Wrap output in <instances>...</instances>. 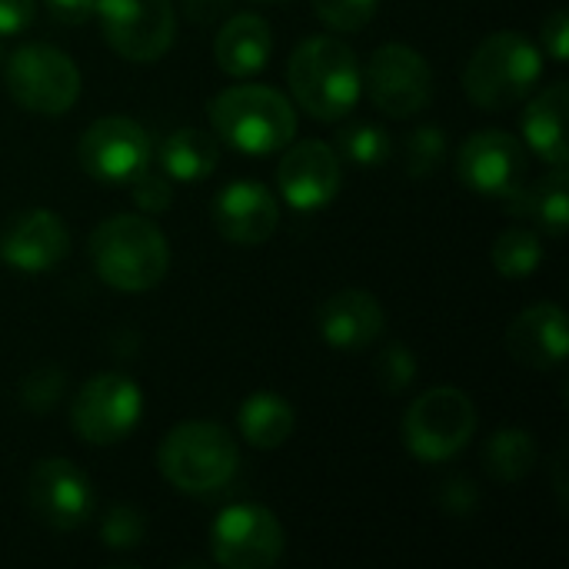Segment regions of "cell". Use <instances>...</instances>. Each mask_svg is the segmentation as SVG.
<instances>
[{"label":"cell","mask_w":569,"mask_h":569,"mask_svg":"<svg viewBox=\"0 0 569 569\" xmlns=\"http://www.w3.org/2000/svg\"><path fill=\"white\" fill-rule=\"evenodd\" d=\"M87 250L93 273L120 293L153 290L170 270L167 237L157 223L137 213H113L97 223Z\"/></svg>","instance_id":"1"},{"label":"cell","mask_w":569,"mask_h":569,"mask_svg":"<svg viewBox=\"0 0 569 569\" xmlns=\"http://www.w3.org/2000/svg\"><path fill=\"white\" fill-rule=\"evenodd\" d=\"M287 83L293 100L313 120L350 117L363 93V67L350 43L340 37H310L303 40L287 63Z\"/></svg>","instance_id":"2"},{"label":"cell","mask_w":569,"mask_h":569,"mask_svg":"<svg viewBox=\"0 0 569 569\" xmlns=\"http://www.w3.org/2000/svg\"><path fill=\"white\" fill-rule=\"evenodd\" d=\"M213 137L240 153L267 157L293 143L297 110L293 103L263 83H240L210 100Z\"/></svg>","instance_id":"3"},{"label":"cell","mask_w":569,"mask_h":569,"mask_svg":"<svg viewBox=\"0 0 569 569\" xmlns=\"http://www.w3.org/2000/svg\"><path fill=\"white\" fill-rule=\"evenodd\" d=\"M543 77L540 47L520 30L490 33L463 67V90L483 110H507L527 100Z\"/></svg>","instance_id":"4"},{"label":"cell","mask_w":569,"mask_h":569,"mask_svg":"<svg viewBox=\"0 0 569 569\" xmlns=\"http://www.w3.org/2000/svg\"><path fill=\"white\" fill-rule=\"evenodd\" d=\"M157 467L173 490L197 497L223 490L233 480L240 467V450L220 423L190 420L163 437L157 450Z\"/></svg>","instance_id":"5"},{"label":"cell","mask_w":569,"mask_h":569,"mask_svg":"<svg viewBox=\"0 0 569 569\" xmlns=\"http://www.w3.org/2000/svg\"><path fill=\"white\" fill-rule=\"evenodd\" d=\"M477 433V407L457 387L420 393L403 417V443L420 463L453 460Z\"/></svg>","instance_id":"6"},{"label":"cell","mask_w":569,"mask_h":569,"mask_svg":"<svg viewBox=\"0 0 569 569\" xmlns=\"http://www.w3.org/2000/svg\"><path fill=\"white\" fill-rule=\"evenodd\" d=\"M3 83L23 110L40 117H60L80 97L77 63L50 43L17 47L3 67Z\"/></svg>","instance_id":"7"},{"label":"cell","mask_w":569,"mask_h":569,"mask_svg":"<svg viewBox=\"0 0 569 569\" xmlns=\"http://www.w3.org/2000/svg\"><path fill=\"white\" fill-rule=\"evenodd\" d=\"M143 417V393L127 373H97L80 387L70 407L73 433L93 447H113L133 433Z\"/></svg>","instance_id":"8"},{"label":"cell","mask_w":569,"mask_h":569,"mask_svg":"<svg viewBox=\"0 0 569 569\" xmlns=\"http://www.w3.org/2000/svg\"><path fill=\"white\" fill-rule=\"evenodd\" d=\"M100 30L107 47L130 63L160 60L177 30V13L170 0H97Z\"/></svg>","instance_id":"9"},{"label":"cell","mask_w":569,"mask_h":569,"mask_svg":"<svg viewBox=\"0 0 569 569\" xmlns=\"http://www.w3.org/2000/svg\"><path fill=\"white\" fill-rule=\"evenodd\" d=\"M287 547L283 523L260 503H233L210 527L213 563L227 569H267Z\"/></svg>","instance_id":"10"},{"label":"cell","mask_w":569,"mask_h":569,"mask_svg":"<svg viewBox=\"0 0 569 569\" xmlns=\"http://www.w3.org/2000/svg\"><path fill=\"white\" fill-rule=\"evenodd\" d=\"M363 87L377 110L403 120V117H413L430 107L433 70L420 50H413L407 43H383L373 50V57L363 70Z\"/></svg>","instance_id":"11"},{"label":"cell","mask_w":569,"mask_h":569,"mask_svg":"<svg viewBox=\"0 0 569 569\" xmlns=\"http://www.w3.org/2000/svg\"><path fill=\"white\" fill-rule=\"evenodd\" d=\"M457 177L480 197L520 203L527 177V150L507 130H477L457 153Z\"/></svg>","instance_id":"12"},{"label":"cell","mask_w":569,"mask_h":569,"mask_svg":"<svg viewBox=\"0 0 569 569\" xmlns=\"http://www.w3.org/2000/svg\"><path fill=\"white\" fill-rule=\"evenodd\" d=\"M80 167L103 183H130L150 160L147 130L120 113L93 120L77 143Z\"/></svg>","instance_id":"13"},{"label":"cell","mask_w":569,"mask_h":569,"mask_svg":"<svg viewBox=\"0 0 569 569\" xmlns=\"http://www.w3.org/2000/svg\"><path fill=\"white\" fill-rule=\"evenodd\" d=\"M27 500L33 517L57 533L80 530L93 513V487L87 473L63 457H47L30 470Z\"/></svg>","instance_id":"14"},{"label":"cell","mask_w":569,"mask_h":569,"mask_svg":"<svg viewBox=\"0 0 569 569\" xmlns=\"http://www.w3.org/2000/svg\"><path fill=\"white\" fill-rule=\"evenodd\" d=\"M287 153L277 167V187L293 210H320L333 203L343 183L340 153L327 140H303L287 143Z\"/></svg>","instance_id":"15"},{"label":"cell","mask_w":569,"mask_h":569,"mask_svg":"<svg viewBox=\"0 0 569 569\" xmlns=\"http://www.w3.org/2000/svg\"><path fill=\"white\" fill-rule=\"evenodd\" d=\"M213 227L237 247H260L280 227V203L257 180H233L213 200Z\"/></svg>","instance_id":"16"},{"label":"cell","mask_w":569,"mask_h":569,"mask_svg":"<svg viewBox=\"0 0 569 569\" xmlns=\"http://www.w3.org/2000/svg\"><path fill=\"white\" fill-rule=\"evenodd\" d=\"M70 253V233L53 210H23L0 233V257L20 273H47Z\"/></svg>","instance_id":"17"},{"label":"cell","mask_w":569,"mask_h":569,"mask_svg":"<svg viewBox=\"0 0 569 569\" xmlns=\"http://www.w3.org/2000/svg\"><path fill=\"white\" fill-rule=\"evenodd\" d=\"M317 330L327 347L363 350L377 343L387 330L383 303L367 290H340L327 297L317 310Z\"/></svg>","instance_id":"18"},{"label":"cell","mask_w":569,"mask_h":569,"mask_svg":"<svg viewBox=\"0 0 569 569\" xmlns=\"http://www.w3.org/2000/svg\"><path fill=\"white\" fill-rule=\"evenodd\" d=\"M507 350L530 370H553L567 363L569 323L563 307L537 303L523 310L507 330Z\"/></svg>","instance_id":"19"},{"label":"cell","mask_w":569,"mask_h":569,"mask_svg":"<svg viewBox=\"0 0 569 569\" xmlns=\"http://www.w3.org/2000/svg\"><path fill=\"white\" fill-rule=\"evenodd\" d=\"M213 57L230 77H253L273 57V30L260 13H233L213 40Z\"/></svg>","instance_id":"20"},{"label":"cell","mask_w":569,"mask_h":569,"mask_svg":"<svg viewBox=\"0 0 569 569\" xmlns=\"http://www.w3.org/2000/svg\"><path fill=\"white\" fill-rule=\"evenodd\" d=\"M567 107L569 87L560 80V83H550V87L537 90L533 100L523 110V140L550 167H567L569 160Z\"/></svg>","instance_id":"21"},{"label":"cell","mask_w":569,"mask_h":569,"mask_svg":"<svg viewBox=\"0 0 569 569\" xmlns=\"http://www.w3.org/2000/svg\"><path fill=\"white\" fill-rule=\"evenodd\" d=\"M220 163V140L200 127H180L160 143V167L170 180H207Z\"/></svg>","instance_id":"22"},{"label":"cell","mask_w":569,"mask_h":569,"mask_svg":"<svg viewBox=\"0 0 569 569\" xmlns=\"http://www.w3.org/2000/svg\"><path fill=\"white\" fill-rule=\"evenodd\" d=\"M237 423H240V437L257 447V450H277L283 447L293 430H297V413L290 407V400H283L280 393H253L240 403V413H237Z\"/></svg>","instance_id":"23"},{"label":"cell","mask_w":569,"mask_h":569,"mask_svg":"<svg viewBox=\"0 0 569 569\" xmlns=\"http://www.w3.org/2000/svg\"><path fill=\"white\" fill-rule=\"evenodd\" d=\"M483 463H487V473L493 480L520 483L537 467V440H533V433L523 430V427L497 430L483 447Z\"/></svg>","instance_id":"24"},{"label":"cell","mask_w":569,"mask_h":569,"mask_svg":"<svg viewBox=\"0 0 569 569\" xmlns=\"http://www.w3.org/2000/svg\"><path fill=\"white\" fill-rule=\"evenodd\" d=\"M520 207L527 213H533L540 220V227L553 237H563L569 227V173L567 167H553L537 187L533 193L523 190Z\"/></svg>","instance_id":"25"},{"label":"cell","mask_w":569,"mask_h":569,"mask_svg":"<svg viewBox=\"0 0 569 569\" xmlns=\"http://www.w3.org/2000/svg\"><path fill=\"white\" fill-rule=\"evenodd\" d=\"M493 267L507 280H527L540 263H543V243L533 230L527 227H510L497 237L493 250Z\"/></svg>","instance_id":"26"},{"label":"cell","mask_w":569,"mask_h":569,"mask_svg":"<svg viewBox=\"0 0 569 569\" xmlns=\"http://www.w3.org/2000/svg\"><path fill=\"white\" fill-rule=\"evenodd\" d=\"M337 150L357 163V167H383L393 153V143H390V133L380 127V123H370V120H353L347 123L340 133H337Z\"/></svg>","instance_id":"27"},{"label":"cell","mask_w":569,"mask_h":569,"mask_svg":"<svg viewBox=\"0 0 569 569\" xmlns=\"http://www.w3.org/2000/svg\"><path fill=\"white\" fill-rule=\"evenodd\" d=\"M63 390H67V373L60 367H53V363H43V367H37L33 373L23 377L20 403H23V410L43 417V413H50L60 403Z\"/></svg>","instance_id":"28"},{"label":"cell","mask_w":569,"mask_h":569,"mask_svg":"<svg viewBox=\"0 0 569 569\" xmlns=\"http://www.w3.org/2000/svg\"><path fill=\"white\" fill-rule=\"evenodd\" d=\"M447 160V133L440 127H417L407 137V173L410 177H430Z\"/></svg>","instance_id":"29"},{"label":"cell","mask_w":569,"mask_h":569,"mask_svg":"<svg viewBox=\"0 0 569 569\" xmlns=\"http://www.w3.org/2000/svg\"><path fill=\"white\" fill-rule=\"evenodd\" d=\"M147 537V517L130 507V503H120V507H110L103 523H100V540L110 547V550H137Z\"/></svg>","instance_id":"30"},{"label":"cell","mask_w":569,"mask_h":569,"mask_svg":"<svg viewBox=\"0 0 569 569\" xmlns=\"http://www.w3.org/2000/svg\"><path fill=\"white\" fill-rule=\"evenodd\" d=\"M377 7H380V0H313L317 17L337 33L363 30L373 20Z\"/></svg>","instance_id":"31"},{"label":"cell","mask_w":569,"mask_h":569,"mask_svg":"<svg viewBox=\"0 0 569 569\" xmlns=\"http://www.w3.org/2000/svg\"><path fill=\"white\" fill-rule=\"evenodd\" d=\"M417 373H420L417 353H413L410 347H403V343H390V347L380 353V360H377V377H380V383H383L390 393L407 390V387L417 380Z\"/></svg>","instance_id":"32"},{"label":"cell","mask_w":569,"mask_h":569,"mask_svg":"<svg viewBox=\"0 0 569 569\" xmlns=\"http://www.w3.org/2000/svg\"><path fill=\"white\" fill-rule=\"evenodd\" d=\"M130 183H133V203H137L143 213H163V210H170L173 190H170L167 177L140 170Z\"/></svg>","instance_id":"33"},{"label":"cell","mask_w":569,"mask_h":569,"mask_svg":"<svg viewBox=\"0 0 569 569\" xmlns=\"http://www.w3.org/2000/svg\"><path fill=\"white\" fill-rule=\"evenodd\" d=\"M440 503H443V510H447L450 517H460V520L473 517V510H477V503H480L477 483L467 480V477L447 480V487H443V493H440Z\"/></svg>","instance_id":"34"},{"label":"cell","mask_w":569,"mask_h":569,"mask_svg":"<svg viewBox=\"0 0 569 569\" xmlns=\"http://www.w3.org/2000/svg\"><path fill=\"white\" fill-rule=\"evenodd\" d=\"M543 50L550 53L553 63H567L569 57V13L567 10H553L547 20H543Z\"/></svg>","instance_id":"35"},{"label":"cell","mask_w":569,"mask_h":569,"mask_svg":"<svg viewBox=\"0 0 569 569\" xmlns=\"http://www.w3.org/2000/svg\"><path fill=\"white\" fill-rule=\"evenodd\" d=\"M37 13V0H0V37L23 33Z\"/></svg>","instance_id":"36"},{"label":"cell","mask_w":569,"mask_h":569,"mask_svg":"<svg viewBox=\"0 0 569 569\" xmlns=\"http://www.w3.org/2000/svg\"><path fill=\"white\" fill-rule=\"evenodd\" d=\"M43 7L63 27H80L97 13V0H43Z\"/></svg>","instance_id":"37"},{"label":"cell","mask_w":569,"mask_h":569,"mask_svg":"<svg viewBox=\"0 0 569 569\" xmlns=\"http://www.w3.org/2000/svg\"><path fill=\"white\" fill-rule=\"evenodd\" d=\"M233 7V0H183V10L193 23H213L220 20L227 10Z\"/></svg>","instance_id":"38"},{"label":"cell","mask_w":569,"mask_h":569,"mask_svg":"<svg viewBox=\"0 0 569 569\" xmlns=\"http://www.w3.org/2000/svg\"><path fill=\"white\" fill-rule=\"evenodd\" d=\"M257 3H283V0H257Z\"/></svg>","instance_id":"39"}]
</instances>
